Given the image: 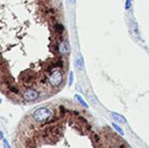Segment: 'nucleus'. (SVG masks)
Here are the masks:
<instances>
[{
    "label": "nucleus",
    "instance_id": "1",
    "mask_svg": "<svg viewBox=\"0 0 149 148\" xmlns=\"http://www.w3.org/2000/svg\"><path fill=\"white\" fill-rule=\"evenodd\" d=\"M70 46L60 0H0V93L43 103L66 82Z\"/></svg>",
    "mask_w": 149,
    "mask_h": 148
},
{
    "label": "nucleus",
    "instance_id": "2",
    "mask_svg": "<svg viewBox=\"0 0 149 148\" xmlns=\"http://www.w3.org/2000/svg\"><path fill=\"white\" fill-rule=\"evenodd\" d=\"M111 116H112V119L114 120V122L119 123V124H126V123H127V119H126L123 115H120L118 113L113 112L112 114H111Z\"/></svg>",
    "mask_w": 149,
    "mask_h": 148
},
{
    "label": "nucleus",
    "instance_id": "3",
    "mask_svg": "<svg viewBox=\"0 0 149 148\" xmlns=\"http://www.w3.org/2000/svg\"><path fill=\"white\" fill-rule=\"evenodd\" d=\"M75 65H76L77 69L80 70V71H82L83 69H84V62H83V59L81 57L77 58L76 60H75Z\"/></svg>",
    "mask_w": 149,
    "mask_h": 148
},
{
    "label": "nucleus",
    "instance_id": "4",
    "mask_svg": "<svg viewBox=\"0 0 149 148\" xmlns=\"http://www.w3.org/2000/svg\"><path fill=\"white\" fill-rule=\"evenodd\" d=\"M74 99H76V101H78V103L80 104V105L82 106L83 108H85V109H87V108H88V106H87V104L85 103L84 101H83V99L80 97V95H78V94H75V95H74Z\"/></svg>",
    "mask_w": 149,
    "mask_h": 148
},
{
    "label": "nucleus",
    "instance_id": "5",
    "mask_svg": "<svg viewBox=\"0 0 149 148\" xmlns=\"http://www.w3.org/2000/svg\"><path fill=\"white\" fill-rule=\"evenodd\" d=\"M112 126H113V128H114L115 130H116V132H118L119 134L121 135V136H124V135H125V133H124L123 129H122L118 124H116V122L112 123Z\"/></svg>",
    "mask_w": 149,
    "mask_h": 148
},
{
    "label": "nucleus",
    "instance_id": "6",
    "mask_svg": "<svg viewBox=\"0 0 149 148\" xmlns=\"http://www.w3.org/2000/svg\"><path fill=\"white\" fill-rule=\"evenodd\" d=\"M131 7H132V1H130V0H126L125 1V9L129 10Z\"/></svg>",
    "mask_w": 149,
    "mask_h": 148
},
{
    "label": "nucleus",
    "instance_id": "7",
    "mask_svg": "<svg viewBox=\"0 0 149 148\" xmlns=\"http://www.w3.org/2000/svg\"><path fill=\"white\" fill-rule=\"evenodd\" d=\"M132 30H133V32L135 33V35H137V36H138V34H139V33H138V26H137V24H136V22H134L133 26H132Z\"/></svg>",
    "mask_w": 149,
    "mask_h": 148
},
{
    "label": "nucleus",
    "instance_id": "8",
    "mask_svg": "<svg viewBox=\"0 0 149 148\" xmlns=\"http://www.w3.org/2000/svg\"><path fill=\"white\" fill-rule=\"evenodd\" d=\"M73 82V73L72 72H70L69 73V85H71Z\"/></svg>",
    "mask_w": 149,
    "mask_h": 148
},
{
    "label": "nucleus",
    "instance_id": "9",
    "mask_svg": "<svg viewBox=\"0 0 149 148\" xmlns=\"http://www.w3.org/2000/svg\"><path fill=\"white\" fill-rule=\"evenodd\" d=\"M4 148H10L9 144H8V142L6 140H4Z\"/></svg>",
    "mask_w": 149,
    "mask_h": 148
},
{
    "label": "nucleus",
    "instance_id": "10",
    "mask_svg": "<svg viewBox=\"0 0 149 148\" xmlns=\"http://www.w3.org/2000/svg\"><path fill=\"white\" fill-rule=\"evenodd\" d=\"M69 1H70V2H72V3H74V1H75V0H69Z\"/></svg>",
    "mask_w": 149,
    "mask_h": 148
},
{
    "label": "nucleus",
    "instance_id": "11",
    "mask_svg": "<svg viewBox=\"0 0 149 148\" xmlns=\"http://www.w3.org/2000/svg\"><path fill=\"white\" fill-rule=\"evenodd\" d=\"M130 1H133V0H130Z\"/></svg>",
    "mask_w": 149,
    "mask_h": 148
}]
</instances>
